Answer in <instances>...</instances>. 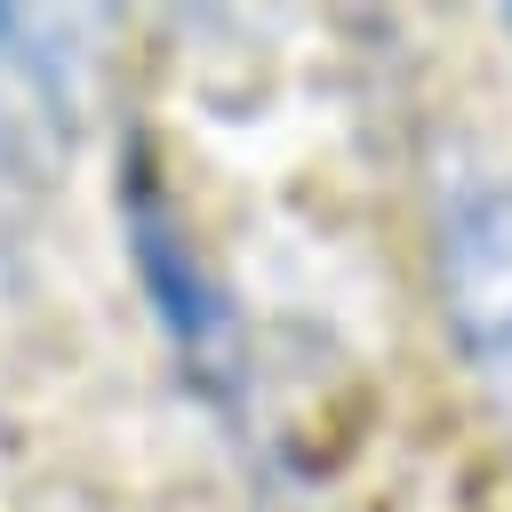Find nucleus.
<instances>
[{
  "instance_id": "1",
  "label": "nucleus",
  "mask_w": 512,
  "mask_h": 512,
  "mask_svg": "<svg viewBox=\"0 0 512 512\" xmlns=\"http://www.w3.org/2000/svg\"><path fill=\"white\" fill-rule=\"evenodd\" d=\"M80 16L56 8H0V248L32 232L48 208L64 160H72V120H80Z\"/></svg>"
},
{
  "instance_id": "2",
  "label": "nucleus",
  "mask_w": 512,
  "mask_h": 512,
  "mask_svg": "<svg viewBox=\"0 0 512 512\" xmlns=\"http://www.w3.org/2000/svg\"><path fill=\"white\" fill-rule=\"evenodd\" d=\"M440 264V320L472 368V384L512 424V184L504 176H456L432 224Z\"/></svg>"
}]
</instances>
